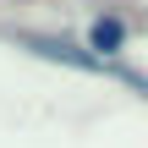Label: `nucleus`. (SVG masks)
Returning a JSON list of instances; mask_svg holds the SVG:
<instances>
[{
	"label": "nucleus",
	"mask_w": 148,
	"mask_h": 148,
	"mask_svg": "<svg viewBox=\"0 0 148 148\" xmlns=\"http://www.w3.org/2000/svg\"><path fill=\"white\" fill-rule=\"evenodd\" d=\"M22 44H27L33 55H44V60H66V66H82V71H115V66L99 60L93 49H77V44H60V38H38V33H33V38H22Z\"/></svg>",
	"instance_id": "f257e3e1"
},
{
	"label": "nucleus",
	"mask_w": 148,
	"mask_h": 148,
	"mask_svg": "<svg viewBox=\"0 0 148 148\" xmlns=\"http://www.w3.org/2000/svg\"><path fill=\"white\" fill-rule=\"evenodd\" d=\"M88 49H93L99 60H110L115 49H126V16H115V11H99V16L88 22Z\"/></svg>",
	"instance_id": "f03ea898"
}]
</instances>
